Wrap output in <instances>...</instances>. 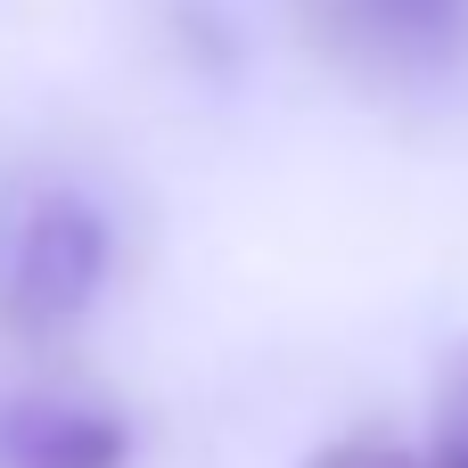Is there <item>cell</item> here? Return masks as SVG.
<instances>
[{
	"label": "cell",
	"mask_w": 468,
	"mask_h": 468,
	"mask_svg": "<svg viewBox=\"0 0 468 468\" xmlns=\"http://www.w3.org/2000/svg\"><path fill=\"white\" fill-rule=\"evenodd\" d=\"M115 280V222L82 181L8 173L0 181V329L16 346L74 337Z\"/></svg>",
	"instance_id": "obj_1"
},
{
	"label": "cell",
	"mask_w": 468,
	"mask_h": 468,
	"mask_svg": "<svg viewBox=\"0 0 468 468\" xmlns=\"http://www.w3.org/2000/svg\"><path fill=\"white\" fill-rule=\"evenodd\" d=\"M313 49L395 107L468 99V0H296Z\"/></svg>",
	"instance_id": "obj_2"
},
{
	"label": "cell",
	"mask_w": 468,
	"mask_h": 468,
	"mask_svg": "<svg viewBox=\"0 0 468 468\" xmlns=\"http://www.w3.org/2000/svg\"><path fill=\"white\" fill-rule=\"evenodd\" d=\"M0 468H132V420L90 395H0Z\"/></svg>",
	"instance_id": "obj_3"
},
{
	"label": "cell",
	"mask_w": 468,
	"mask_h": 468,
	"mask_svg": "<svg viewBox=\"0 0 468 468\" xmlns=\"http://www.w3.org/2000/svg\"><path fill=\"white\" fill-rule=\"evenodd\" d=\"M428 461H436V468H468V346L444 362V378H436V411H428Z\"/></svg>",
	"instance_id": "obj_4"
},
{
	"label": "cell",
	"mask_w": 468,
	"mask_h": 468,
	"mask_svg": "<svg viewBox=\"0 0 468 468\" xmlns=\"http://www.w3.org/2000/svg\"><path fill=\"white\" fill-rule=\"evenodd\" d=\"M304 468H436L428 452H403V444H329Z\"/></svg>",
	"instance_id": "obj_5"
}]
</instances>
